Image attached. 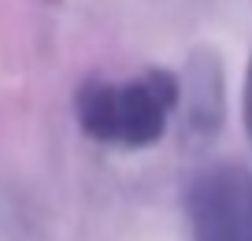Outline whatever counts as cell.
<instances>
[{
  "instance_id": "cell-3",
  "label": "cell",
  "mask_w": 252,
  "mask_h": 241,
  "mask_svg": "<svg viewBox=\"0 0 252 241\" xmlns=\"http://www.w3.org/2000/svg\"><path fill=\"white\" fill-rule=\"evenodd\" d=\"M245 130L252 138V63H249V78H245Z\"/></svg>"
},
{
  "instance_id": "cell-1",
  "label": "cell",
  "mask_w": 252,
  "mask_h": 241,
  "mask_svg": "<svg viewBox=\"0 0 252 241\" xmlns=\"http://www.w3.org/2000/svg\"><path fill=\"white\" fill-rule=\"evenodd\" d=\"M182 86L171 70H145L126 82L89 78L74 93L82 134L111 148H152L178 111Z\"/></svg>"
},
{
  "instance_id": "cell-2",
  "label": "cell",
  "mask_w": 252,
  "mask_h": 241,
  "mask_svg": "<svg viewBox=\"0 0 252 241\" xmlns=\"http://www.w3.org/2000/svg\"><path fill=\"white\" fill-rule=\"evenodd\" d=\"M193 241H252V174L241 164H212L186 189Z\"/></svg>"
}]
</instances>
